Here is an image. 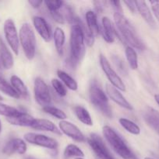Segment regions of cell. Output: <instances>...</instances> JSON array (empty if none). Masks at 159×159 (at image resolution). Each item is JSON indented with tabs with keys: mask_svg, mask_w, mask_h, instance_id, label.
<instances>
[{
	"mask_svg": "<svg viewBox=\"0 0 159 159\" xmlns=\"http://www.w3.org/2000/svg\"><path fill=\"white\" fill-rule=\"evenodd\" d=\"M115 26L119 33L122 38L128 43V46L133 48L134 49L144 50L145 46L137 34L134 26L131 24L128 19L119 12H115L113 15Z\"/></svg>",
	"mask_w": 159,
	"mask_h": 159,
	"instance_id": "cell-1",
	"label": "cell"
},
{
	"mask_svg": "<svg viewBox=\"0 0 159 159\" xmlns=\"http://www.w3.org/2000/svg\"><path fill=\"white\" fill-rule=\"evenodd\" d=\"M103 135L108 142L114 152L123 159H139L131 151L122 137L109 126H104L102 128Z\"/></svg>",
	"mask_w": 159,
	"mask_h": 159,
	"instance_id": "cell-2",
	"label": "cell"
},
{
	"mask_svg": "<svg viewBox=\"0 0 159 159\" xmlns=\"http://www.w3.org/2000/svg\"><path fill=\"white\" fill-rule=\"evenodd\" d=\"M70 56L69 58L77 65L84 57L85 41L80 27L77 24H73L70 30Z\"/></svg>",
	"mask_w": 159,
	"mask_h": 159,
	"instance_id": "cell-3",
	"label": "cell"
},
{
	"mask_svg": "<svg viewBox=\"0 0 159 159\" xmlns=\"http://www.w3.org/2000/svg\"><path fill=\"white\" fill-rule=\"evenodd\" d=\"M89 98L94 107L104 116L109 119L112 117V109L108 103V97L95 80L90 83L89 88Z\"/></svg>",
	"mask_w": 159,
	"mask_h": 159,
	"instance_id": "cell-4",
	"label": "cell"
},
{
	"mask_svg": "<svg viewBox=\"0 0 159 159\" xmlns=\"http://www.w3.org/2000/svg\"><path fill=\"white\" fill-rule=\"evenodd\" d=\"M19 40L28 60H33L36 54V37L32 26L27 23L22 24L19 33Z\"/></svg>",
	"mask_w": 159,
	"mask_h": 159,
	"instance_id": "cell-5",
	"label": "cell"
},
{
	"mask_svg": "<svg viewBox=\"0 0 159 159\" xmlns=\"http://www.w3.org/2000/svg\"><path fill=\"white\" fill-rule=\"evenodd\" d=\"M99 62L101 69H102V71L105 74L106 77L108 78V79L110 82L111 85H112L115 88L118 89L119 91L126 92V89L124 82L122 80L121 78L119 77V75L111 67V65L109 63L108 60L107 59V57L104 55H103V54H100Z\"/></svg>",
	"mask_w": 159,
	"mask_h": 159,
	"instance_id": "cell-6",
	"label": "cell"
},
{
	"mask_svg": "<svg viewBox=\"0 0 159 159\" xmlns=\"http://www.w3.org/2000/svg\"><path fill=\"white\" fill-rule=\"evenodd\" d=\"M34 91L35 100L42 108L51 106V96L49 88L41 78L37 77L34 80Z\"/></svg>",
	"mask_w": 159,
	"mask_h": 159,
	"instance_id": "cell-7",
	"label": "cell"
},
{
	"mask_svg": "<svg viewBox=\"0 0 159 159\" xmlns=\"http://www.w3.org/2000/svg\"><path fill=\"white\" fill-rule=\"evenodd\" d=\"M3 30H4L5 37H6L8 44L10 47L11 50L13 51L14 54L16 55H18L20 40H19L18 33H17V27H16L13 20L11 19H7L4 23Z\"/></svg>",
	"mask_w": 159,
	"mask_h": 159,
	"instance_id": "cell-8",
	"label": "cell"
},
{
	"mask_svg": "<svg viewBox=\"0 0 159 159\" xmlns=\"http://www.w3.org/2000/svg\"><path fill=\"white\" fill-rule=\"evenodd\" d=\"M24 140L26 142L39 147L45 148L50 150H56L58 148V141L54 138L40 134L29 132L24 134Z\"/></svg>",
	"mask_w": 159,
	"mask_h": 159,
	"instance_id": "cell-9",
	"label": "cell"
},
{
	"mask_svg": "<svg viewBox=\"0 0 159 159\" xmlns=\"http://www.w3.org/2000/svg\"><path fill=\"white\" fill-rule=\"evenodd\" d=\"M87 141L92 150L100 159H114L99 135L91 134Z\"/></svg>",
	"mask_w": 159,
	"mask_h": 159,
	"instance_id": "cell-10",
	"label": "cell"
},
{
	"mask_svg": "<svg viewBox=\"0 0 159 159\" xmlns=\"http://www.w3.org/2000/svg\"><path fill=\"white\" fill-rule=\"evenodd\" d=\"M59 130L65 136L77 142H84L86 138L81 130L75 124L67 120H61L59 124Z\"/></svg>",
	"mask_w": 159,
	"mask_h": 159,
	"instance_id": "cell-11",
	"label": "cell"
},
{
	"mask_svg": "<svg viewBox=\"0 0 159 159\" xmlns=\"http://www.w3.org/2000/svg\"><path fill=\"white\" fill-rule=\"evenodd\" d=\"M105 90L106 93H107V96L113 102L118 104L119 107H123V108L128 110H132V107L131 106V104L126 100V98L123 96V95L120 93V91L118 89H116L115 86L111 85V84L107 83L105 85Z\"/></svg>",
	"mask_w": 159,
	"mask_h": 159,
	"instance_id": "cell-12",
	"label": "cell"
},
{
	"mask_svg": "<svg viewBox=\"0 0 159 159\" xmlns=\"http://www.w3.org/2000/svg\"><path fill=\"white\" fill-rule=\"evenodd\" d=\"M27 149L26 142L20 138H12L9 140L2 149V152L6 155H12L17 153L19 155H24Z\"/></svg>",
	"mask_w": 159,
	"mask_h": 159,
	"instance_id": "cell-13",
	"label": "cell"
},
{
	"mask_svg": "<svg viewBox=\"0 0 159 159\" xmlns=\"http://www.w3.org/2000/svg\"><path fill=\"white\" fill-rule=\"evenodd\" d=\"M34 26L39 35L45 42H50L52 38V33L48 22L41 16H34L33 18Z\"/></svg>",
	"mask_w": 159,
	"mask_h": 159,
	"instance_id": "cell-14",
	"label": "cell"
},
{
	"mask_svg": "<svg viewBox=\"0 0 159 159\" xmlns=\"http://www.w3.org/2000/svg\"><path fill=\"white\" fill-rule=\"evenodd\" d=\"M102 23V34L103 38L108 43H113L115 40V37H118V33L115 30V25H113L110 19L107 16H104L101 20Z\"/></svg>",
	"mask_w": 159,
	"mask_h": 159,
	"instance_id": "cell-15",
	"label": "cell"
},
{
	"mask_svg": "<svg viewBox=\"0 0 159 159\" xmlns=\"http://www.w3.org/2000/svg\"><path fill=\"white\" fill-rule=\"evenodd\" d=\"M6 120L10 124L14 126H19V127H32L35 118L33 117L30 114L26 113L20 111L18 114L15 116H10L6 118Z\"/></svg>",
	"mask_w": 159,
	"mask_h": 159,
	"instance_id": "cell-16",
	"label": "cell"
},
{
	"mask_svg": "<svg viewBox=\"0 0 159 159\" xmlns=\"http://www.w3.org/2000/svg\"><path fill=\"white\" fill-rule=\"evenodd\" d=\"M143 116L147 124L159 134V112L148 107L143 111Z\"/></svg>",
	"mask_w": 159,
	"mask_h": 159,
	"instance_id": "cell-17",
	"label": "cell"
},
{
	"mask_svg": "<svg viewBox=\"0 0 159 159\" xmlns=\"http://www.w3.org/2000/svg\"><path fill=\"white\" fill-rule=\"evenodd\" d=\"M0 60L4 69H10L14 65V59L10 51L3 40L0 38Z\"/></svg>",
	"mask_w": 159,
	"mask_h": 159,
	"instance_id": "cell-18",
	"label": "cell"
},
{
	"mask_svg": "<svg viewBox=\"0 0 159 159\" xmlns=\"http://www.w3.org/2000/svg\"><path fill=\"white\" fill-rule=\"evenodd\" d=\"M136 6H137V10L140 14L144 21L149 25L151 27L154 28L156 26L155 21L153 17L152 13L150 10L149 7L147 5L146 2L144 1H136Z\"/></svg>",
	"mask_w": 159,
	"mask_h": 159,
	"instance_id": "cell-19",
	"label": "cell"
},
{
	"mask_svg": "<svg viewBox=\"0 0 159 159\" xmlns=\"http://www.w3.org/2000/svg\"><path fill=\"white\" fill-rule=\"evenodd\" d=\"M31 127L37 130L51 132L56 134H61V131L55 125L54 123L46 119H35Z\"/></svg>",
	"mask_w": 159,
	"mask_h": 159,
	"instance_id": "cell-20",
	"label": "cell"
},
{
	"mask_svg": "<svg viewBox=\"0 0 159 159\" xmlns=\"http://www.w3.org/2000/svg\"><path fill=\"white\" fill-rule=\"evenodd\" d=\"M86 21H87V26L94 37H98L101 33L99 24H98L97 15L94 11H87L86 12Z\"/></svg>",
	"mask_w": 159,
	"mask_h": 159,
	"instance_id": "cell-21",
	"label": "cell"
},
{
	"mask_svg": "<svg viewBox=\"0 0 159 159\" xmlns=\"http://www.w3.org/2000/svg\"><path fill=\"white\" fill-rule=\"evenodd\" d=\"M11 85L15 89V91L18 93L20 97L23 99H28L29 97V92L24 82L22 81L20 78L17 75H12L10 78Z\"/></svg>",
	"mask_w": 159,
	"mask_h": 159,
	"instance_id": "cell-22",
	"label": "cell"
},
{
	"mask_svg": "<svg viewBox=\"0 0 159 159\" xmlns=\"http://www.w3.org/2000/svg\"><path fill=\"white\" fill-rule=\"evenodd\" d=\"M53 39L55 49L59 55H62L63 53V48L65 45V35L63 30L60 27H56L53 33Z\"/></svg>",
	"mask_w": 159,
	"mask_h": 159,
	"instance_id": "cell-23",
	"label": "cell"
},
{
	"mask_svg": "<svg viewBox=\"0 0 159 159\" xmlns=\"http://www.w3.org/2000/svg\"><path fill=\"white\" fill-rule=\"evenodd\" d=\"M73 24H77L78 26L80 27L81 30H82L83 35H84V41H85L86 44L87 45L88 47L91 48L92 46L94 45L95 41V37L93 34L90 33V31L89 30V29L87 28V26L84 24V22L80 20L78 17H75L74 21H73Z\"/></svg>",
	"mask_w": 159,
	"mask_h": 159,
	"instance_id": "cell-24",
	"label": "cell"
},
{
	"mask_svg": "<svg viewBox=\"0 0 159 159\" xmlns=\"http://www.w3.org/2000/svg\"><path fill=\"white\" fill-rule=\"evenodd\" d=\"M74 113L81 123L89 127L93 126V120L87 109L82 106H76L74 108Z\"/></svg>",
	"mask_w": 159,
	"mask_h": 159,
	"instance_id": "cell-25",
	"label": "cell"
},
{
	"mask_svg": "<svg viewBox=\"0 0 159 159\" xmlns=\"http://www.w3.org/2000/svg\"><path fill=\"white\" fill-rule=\"evenodd\" d=\"M57 75L61 81L63 82L65 87L69 89L72 90V91H76L78 89V84L76 81L73 79L72 76H70L68 73L65 72L62 70H58L57 71Z\"/></svg>",
	"mask_w": 159,
	"mask_h": 159,
	"instance_id": "cell-26",
	"label": "cell"
},
{
	"mask_svg": "<svg viewBox=\"0 0 159 159\" xmlns=\"http://www.w3.org/2000/svg\"><path fill=\"white\" fill-rule=\"evenodd\" d=\"M63 157L65 159H70L71 158H84V153L76 144H70L65 148Z\"/></svg>",
	"mask_w": 159,
	"mask_h": 159,
	"instance_id": "cell-27",
	"label": "cell"
},
{
	"mask_svg": "<svg viewBox=\"0 0 159 159\" xmlns=\"http://www.w3.org/2000/svg\"><path fill=\"white\" fill-rule=\"evenodd\" d=\"M126 60L132 70H137L138 68V56L135 49L130 46H127L125 50Z\"/></svg>",
	"mask_w": 159,
	"mask_h": 159,
	"instance_id": "cell-28",
	"label": "cell"
},
{
	"mask_svg": "<svg viewBox=\"0 0 159 159\" xmlns=\"http://www.w3.org/2000/svg\"><path fill=\"white\" fill-rule=\"evenodd\" d=\"M119 124L129 133L133 135H139L140 134V128L137 124L126 118H120L118 120Z\"/></svg>",
	"mask_w": 159,
	"mask_h": 159,
	"instance_id": "cell-29",
	"label": "cell"
},
{
	"mask_svg": "<svg viewBox=\"0 0 159 159\" xmlns=\"http://www.w3.org/2000/svg\"><path fill=\"white\" fill-rule=\"evenodd\" d=\"M42 110H43L44 112L51 115V116H54L56 119L61 120H65V119L67 118L66 114L62 110L57 108V107H52V106H48V107H43Z\"/></svg>",
	"mask_w": 159,
	"mask_h": 159,
	"instance_id": "cell-30",
	"label": "cell"
},
{
	"mask_svg": "<svg viewBox=\"0 0 159 159\" xmlns=\"http://www.w3.org/2000/svg\"><path fill=\"white\" fill-rule=\"evenodd\" d=\"M0 91H2L3 93H5L7 96H10V97L14 98V99H19V98H20L18 93L15 91V89L12 88V85H9L6 82V79L0 80Z\"/></svg>",
	"mask_w": 159,
	"mask_h": 159,
	"instance_id": "cell-31",
	"label": "cell"
},
{
	"mask_svg": "<svg viewBox=\"0 0 159 159\" xmlns=\"http://www.w3.org/2000/svg\"><path fill=\"white\" fill-rule=\"evenodd\" d=\"M20 112V110H17V108L0 102V115L2 116H6V118L10 117V116L18 114Z\"/></svg>",
	"mask_w": 159,
	"mask_h": 159,
	"instance_id": "cell-32",
	"label": "cell"
},
{
	"mask_svg": "<svg viewBox=\"0 0 159 159\" xmlns=\"http://www.w3.org/2000/svg\"><path fill=\"white\" fill-rule=\"evenodd\" d=\"M112 60L113 61L114 65L116 67L118 71L121 73L123 75H127L128 70L126 68V65L124 63V61L118 55H112Z\"/></svg>",
	"mask_w": 159,
	"mask_h": 159,
	"instance_id": "cell-33",
	"label": "cell"
},
{
	"mask_svg": "<svg viewBox=\"0 0 159 159\" xmlns=\"http://www.w3.org/2000/svg\"><path fill=\"white\" fill-rule=\"evenodd\" d=\"M51 85H52L53 89L56 92L58 95L61 97H64L67 95V89L65 88V85L62 83L61 81H59L57 79H51Z\"/></svg>",
	"mask_w": 159,
	"mask_h": 159,
	"instance_id": "cell-34",
	"label": "cell"
},
{
	"mask_svg": "<svg viewBox=\"0 0 159 159\" xmlns=\"http://www.w3.org/2000/svg\"><path fill=\"white\" fill-rule=\"evenodd\" d=\"M64 3L65 2L63 1H55V0H46V1H45V6H47L49 12L60 10Z\"/></svg>",
	"mask_w": 159,
	"mask_h": 159,
	"instance_id": "cell-35",
	"label": "cell"
},
{
	"mask_svg": "<svg viewBox=\"0 0 159 159\" xmlns=\"http://www.w3.org/2000/svg\"><path fill=\"white\" fill-rule=\"evenodd\" d=\"M51 17H52L53 20L55 22H57L58 23H60V24H63L65 23V20H64V17L62 16V14L61 13L60 10L59 11H55V12H50Z\"/></svg>",
	"mask_w": 159,
	"mask_h": 159,
	"instance_id": "cell-36",
	"label": "cell"
},
{
	"mask_svg": "<svg viewBox=\"0 0 159 159\" xmlns=\"http://www.w3.org/2000/svg\"><path fill=\"white\" fill-rule=\"evenodd\" d=\"M150 4L154 16L159 22V1H150Z\"/></svg>",
	"mask_w": 159,
	"mask_h": 159,
	"instance_id": "cell-37",
	"label": "cell"
},
{
	"mask_svg": "<svg viewBox=\"0 0 159 159\" xmlns=\"http://www.w3.org/2000/svg\"><path fill=\"white\" fill-rule=\"evenodd\" d=\"M93 4L94 6L95 9L97 12H102L104 11V8H105L107 2L106 1H94Z\"/></svg>",
	"mask_w": 159,
	"mask_h": 159,
	"instance_id": "cell-38",
	"label": "cell"
},
{
	"mask_svg": "<svg viewBox=\"0 0 159 159\" xmlns=\"http://www.w3.org/2000/svg\"><path fill=\"white\" fill-rule=\"evenodd\" d=\"M111 5L112 6V7L114 8V9L115 10V12H119L122 13L123 12V8H122L121 2L118 1H111L109 2Z\"/></svg>",
	"mask_w": 159,
	"mask_h": 159,
	"instance_id": "cell-39",
	"label": "cell"
},
{
	"mask_svg": "<svg viewBox=\"0 0 159 159\" xmlns=\"http://www.w3.org/2000/svg\"><path fill=\"white\" fill-rule=\"evenodd\" d=\"M123 3L126 5L129 10L132 12H134L137 10V6H136V1H123Z\"/></svg>",
	"mask_w": 159,
	"mask_h": 159,
	"instance_id": "cell-40",
	"label": "cell"
},
{
	"mask_svg": "<svg viewBox=\"0 0 159 159\" xmlns=\"http://www.w3.org/2000/svg\"><path fill=\"white\" fill-rule=\"evenodd\" d=\"M28 3H29L34 9H38V8H40L41 6L42 5L43 1H42V0H29V1H28Z\"/></svg>",
	"mask_w": 159,
	"mask_h": 159,
	"instance_id": "cell-41",
	"label": "cell"
},
{
	"mask_svg": "<svg viewBox=\"0 0 159 159\" xmlns=\"http://www.w3.org/2000/svg\"><path fill=\"white\" fill-rule=\"evenodd\" d=\"M3 69H4V68H3V65L2 64L1 60H0V80L5 79L4 77H3Z\"/></svg>",
	"mask_w": 159,
	"mask_h": 159,
	"instance_id": "cell-42",
	"label": "cell"
},
{
	"mask_svg": "<svg viewBox=\"0 0 159 159\" xmlns=\"http://www.w3.org/2000/svg\"><path fill=\"white\" fill-rule=\"evenodd\" d=\"M154 99H155L156 102H157L159 106V94L154 95Z\"/></svg>",
	"mask_w": 159,
	"mask_h": 159,
	"instance_id": "cell-43",
	"label": "cell"
},
{
	"mask_svg": "<svg viewBox=\"0 0 159 159\" xmlns=\"http://www.w3.org/2000/svg\"><path fill=\"white\" fill-rule=\"evenodd\" d=\"M2 131V123H1V120H0V133H1Z\"/></svg>",
	"mask_w": 159,
	"mask_h": 159,
	"instance_id": "cell-44",
	"label": "cell"
},
{
	"mask_svg": "<svg viewBox=\"0 0 159 159\" xmlns=\"http://www.w3.org/2000/svg\"><path fill=\"white\" fill-rule=\"evenodd\" d=\"M25 159H35V158H32V157H27V158H26Z\"/></svg>",
	"mask_w": 159,
	"mask_h": 159,
	"instance_id": "cell-45",
	"label": "cell"
},
{
	"mask_svg": "<svg viewBox=\"0 0 159 159\" xmlns=\"http://www.w3.org/2000/svg\"><path fill=\"white\" fill-rule=\"evenodd\" d=\"M144 159H154V158H150V157H146V158H144Z\"/></svg>",
	"mask_w": 159,
	"mask_h": 159,
	"instance_id": "cell-46",
	"label": "cell"
},
{
	"mask_svg": "<svg viewBox=\"0 0 159 159\" xmlns=\"http://www.w3.org/2000/svg\"><path fill=\"white\" fill-rule=\"evenodd\" d=\"M74 159H84V158H74Z\"/></svg>",
	"mask_w": 159,
	"mask_h": 159,
	"instance_id": "cell-47",
	"label": "cell"
},
{
	"mask_svg": "<svg viewBox=\"0 0 159 159\" xmlns=\"http://www.w3.org/2000/svg\"><path fill=\"white\" fill-rule=\"evenodd\" d=\"M0 100H2V97L1 96H0Z\"/></svg>",
	"mask_w": 159,
	"mask_h": 159,
	"instance_id": "cell-48",
	"label": "cell"
}]
</instances>
